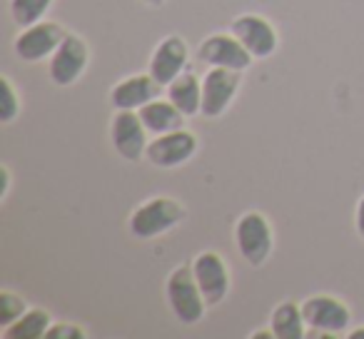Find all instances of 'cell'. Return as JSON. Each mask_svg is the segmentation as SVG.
Returning a JSON list of instances; mask_svg holds the SVG:
<instances>
[{"label": "cell", "instance_id": "cell-24", "mask_svg": "<svg viewBox=\"0 0 364 339\" xmlns=\"http://www.w3.org/2000/svg\"><path fill=\"white\" fill-rule=\"evenodd\" d=\"M0 175H3V188H0V203H3L11 193V170H8V165L0 167Z\"/></svg>", "mask_w": 364, "mask_h": 339}, {"label": "cell", "instance_id": "cell-22", "mask_svg": "<svg viewBox=\"0 0 364 339\" xmlns=\"http://www.w3.org/2000/svg\"><path fill=\"white\" fill-rule=\"evenodd\" d=\"M85 337H87L85 329L73 322H53L46 334V339H85Z\"/></svg>", "mask_w": 364, "mask_h": 339}, {"label": "cell", "instance_id": "cell-8", "mask_svg": "<svg viewBox=\"0 0 364 339\" xmlns=\"http://www.w3.org/2000/svg\"><path fill=\"white\" fill-rule=\"evenodd\" d=\"M242 87V72L230 68H210L203 75V107L200 115L208 120H218L230 110L235 97Z\"/></svg>", "mask_w": 364, "mask_h": 339}, {"label": "cell", "instance_id": "cell-23", "mask_svg": "<svg viewBox=\"0 0 364 339\" xmlns=\"http://www.w3.org/2000/svg\"><path fill=\"white\" fill-rule=\"evenodd\" d=\"M354 230H357V237L364 242V195L357 200V210H354Z\"/></svg>", "mask_w": 364, "mask_h": 339}, {"label": "cell", "instance_id": "cell-9", "mask_svg": "<svg viewBox=\"0 0 364 339\" xmlns=\"http://www.w3.org/2000/svg\"><path fill=\"white\" fill-rule=\"evenodd\" d=\"M190 264H193L195 279H198L200 292H203L208 307H220L228 299L230 287H232V274H230L225 257L213 252V249H205V252L195 254Z\"/></svg>", "mask_w": 364, "mask_h": 339}, {"label": "cell", "instance_id": "cell-11", "mask_svg": "<svg viewBox=\"0 0 364 339\" xmlns=\"http://www.w3.org/2000/svg\"><path fill=\"white\" fill-rule=\"evenodd\" d=\"M198 60L208 68H230V70H250L255 63L252 53L237 41L235 33H210L198 48Z\"/></svg>", "mask_w": 364, "mask_h": 339}, {"label": "cell", "instance_id": "cell-6", "mask_svg": "<svg viewBox=\"0 0 364 339\" xmlns=\"http://www.w3.org/2000/svg\"><path fill=\"white\" fill-rule=\"evenodd\" d=\"M87 65H90V48L85 38L68 33L60 48L48 60V77L55 87H73L87 72Z\"/></svg>", "mask_w": 364, "mask_h": 339}, {"label": "cell", "instance_id": "cell-19", "mask_svg": "<svg viewBox=\"0 0 364 339\" xmlns=\"http://www.w3.org/2000/svg\"><path fill=\"white\" fill-rule=\"evenodd\" d=\"M53 3H55V0H11V3H8V11H11V18L18 28H28V26H36V23L46 21Z\"/></svg>", "mask_w": 364, "mask_h": 339}, {"label": "cell", "instance_id": "cell-7", "mask_svg": "<svg viewBox=\"0 0 364 339\" xmlns=\"http://www.w3.org/2000/svg\"><path fill=\"white\" fill-rule=\"evenodd\" d=\"M200 150V140L193 130L180 127V130L165 132V135H155L147 142L145 160L152 167L160 170H175V167L190 162Z\"/></svg>", "mask_w": 364, "mask_h": 339}, {"label": "cell", "instance_id": "cell-26", "mask_svg": "<svg viewBox=\"0 0 364 339\" xmlns=\"http://www.w3.org/2000/svg\"><path fill=\"white\" fill-rule=\"evenodd\" d=\"M347 339H364V324H359V327H352L347 332Z\"/></svg>", "mask_w": 364, "mask_h": 339}, {"label": "cell", "instance_id": "cell-13", "mask_svg": "<svg viewBox=\"0 0 364 339\" xmlns=\"http://www.w3.org/2000/svg\"><path fill=\"white\" fill-rule=\"evenodd\" d=\"M190 68V45L180 36H165L157 41L155 50L147 63V72L160 85H170L180 72Z\"/></svg>", "mask_w": 364, "mask_h": 339}, {"label": "cell", "instance_id": "cell-3", "mask_svg": "<svg viewBox=\"0 0 364 339\" xmlns=\"http://www.w3.org/2000/svg\"><path fill=\"white\" fill-rule=\"evenodd\" d=\"M307 337L339 339L352 329V309L334 294H309L302 302Z\"/></svg>", "mask_w": 364, "mask_h": 339}, {"label": "cell", "instance_id": "cell-27", "mask_svg": "<svg viewBox=\"0 0 364 339\" xmlns=\"http://www.w3.org/2000/svg\"><path fill=\"white\" fill-rule=\"evenodd\" d=\"M147 8H160V6H165V0H142Z\"/></svg>", "mask_w": 364, "mask_h": 339}, {"label": "cell", "instance_id": "cell-20", "mask_svg": "<svg viewBox=\"0 0 364 339\" xmlns=\"http://www.w3.org/2000/svg\"><path fill=\"white\" fill-rule=\"evenodd\" d=\"M23 110V97L18 92L16 82L11 80V75H0V122L11 125L18 120Z\"/></svg>", "mask_w": 364, "mask_h": 339}, {"label": "cell", "instance_id": "cell-21", "mask_svg": "<svg viewBox=\"0 0 364 339\" xmlns=\"http://www.w3.org/2000/svg\"><path fill=\"white\" fill-rule=\"evenodd\" d=\"M28 309V302L21 297V294L11 292V289H3L0 292V327L6 329L11 327L16 319H21Z\"/></svg>", "mask_w": 364, "mask_h": 339}, {"label": "cell", "instance_id": "cell-2", "mask_svg": "<svg viewBox=\"0 0 364 339\" xmlns=\"http://www.w3.org/2000/svg\"><path fill=\"white\" fill-rule=\"evenodd\" d=\"M165 299L172 317L185 327H195L205 319L208 302H205L200 284L195 279L193 264H177L165 279Z\"/></svg>", "mask_w": 364, "mask_h": 339}, {"label": "cell", "instance_id": "cell-16", "mask_svg": "<svg viewBox=\"0 0 364 339\" xmlns=\"http://www.w3.org/2000/svg\"><path fill=\"white\" fill-rule=\"evenodd\" d=\"M137 112H140L142 122H145L147 132H150L152 137L165 135V132H172V130H180V127H185V120H188V117L182 115L167 97H155L152 102L142 105Z\"/></svg>", "mask_w": 364, "mask_h": 339}, {"label": "cell", "instance_id": "cell-17", "mask_svg": "<svg viewBox=\"0 0 364 339\" xmlns=\"http://www.w3.org/2000/svg\"><path fill=\"white\" fill-rule=\"evenodd\" d=\"M269 327L277 339H304L307 322H304L302 304H297L294 299H282L279 304H274L269 314Z\"/></svg>", "mask_w": 364, "mask_h": 339}, {"label": "cell", "instance_id": "cell-25", "mask_svg": "<svg viewBox=\"0 0 364 339\" xmlns=\"http://www.w3.org/2000/svg\"><path fill=\"white\" fill-rule=\"evenodd\" d=\"M250 339H277L274 337V332H272V327H264V329H255L252 334H250Z\"/></svg>", "mask_w": 364, "mask_h": 339}, {"label": "cell", "instance_id": "cell-18", "mask_svg": "<svg viewBox=\"0 0 364 339\" xmlns=\"http://www.w3.org/2000/svg\"><path fill=\"white\" fill-rule=\"evenodd\" d=\"M53 324V317L43 307H28L21 319L3 329V339H46L48 329Z\"/></svg>", "mask_w": 364, "mask_h": 339}, {"label": "cell", "instance_id": "cell-12", "mask_svg": "<svg viewBox=\"0 0 364 339\" xmlns=\"http://www.w3.org/2000/svg\"><path fill=\"white\" fill-rule=\"evenodd\" d=\"M230 33L237 36V41L252 53L255 60H267L277 53L279 33L264 16L257 13H242L230 23Z\"/></svg>", "mask_w": 364, "mask_h": 339}, {"label": "cell", "instance_id": "cell-15", "mask_svg": "<svg viewBox=\"0 0 364 339\" xmlns=\"http://www.w3.org/2000/svg\"><path fill=\"white\" fill-rule=\"evenodd\" d=\"M165 97L188 120H193V117L200 115V107H203V80H200L193 68H188L170 85H165Z\"/></svg>", "mask_w": 364, "mask_h": 339}, {"label": "cell", "instance_id": "cell-1", "mask_svg": "<svg viewBox=\"0 0 364 339\" xmlns=\"http://www.w3.org/2000/svg\"><path fill=\"white\" fill-rule=\"evenodd\" d=\"M188 217V208L175 198L167 195H157V198L145 200L142 205H137L127 217V230L135 240H155L167 235L170 230H175L180 222H185Z\"/></svg>", "mask_w": 364, "mask_h": 339}, {"label": "cell", "instance_id": "cell-4", "mask_svg": "<svg viewBox=\"0 0 364 339\" xmlns=\"http://www.w3.org/2000/svg\"><path fill=\"white\" fill-rule=\"evenodd\" d=\"M235 244L237 252L250 267H262L274 249V230L272 222L257 210L240 215L235 222Z\"/></svg>", "mask_w": 364, "mask_h": 339}, {"label": "cell", "instance_id": "cell-10", "mask_svg": "<svg viewBox=\"0 0 364 339\" xmlns=\"http://www.w3.org/2000/svg\"><path fill=\"white\" fill-rule=\"evenodd\" d=\"M147 127L137 110H115L110 120V142L112 150L125 162L145 160L147 152Z\"/></svg>", "mask_w": 364, "mask_h": 339}, {"label": "cell", "instance_id": "cell-5", "mask_svg": "<svg viewBox=\"0 0 364 339\" xmlns=\"http://www.w3.org/2000/svg\"><path fill=\"white\" fill-rule=\"evenodd\" d=\"M65 26L55 21H41L36 26L21 28V33L13 41V50H16V58L21 63L36 65V63L50 60L53 53L65 41Z\"/></svg>", "mask_w": 364, "mask_h": 339}, {"label": "cell", "instance_id": "cell-14", "mask_svg": "<svg viewBox=\"0 0 364 339\" xmlns=\"http://www.w3.org/2000/svg\"><path fill=\"white\" fill-rule=\"evenodd\" d=\"M162 90L165 85H160L150 72H137V75H127L120 82H115L110 87L107 100L115 110H140L142 105L160 97Z\"/></svg>", "mask_w": 364, "mask_h": 339}]
</instances>
